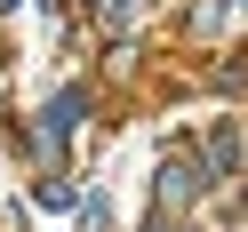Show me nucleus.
Masks as SVG:
<instances>
[{
    "label": "nucleus",
    "mask_w": 248,
    "mask_h": 232,
    "mask_svg": "<svg viewBox=\"0 0 248 232\" xmlns=\"http://www.w3.org/2000/svg\"><path fill=\"white\" fill-rule=\"evenodd\" d=\"M80 112H88V96H80V88H56V96H48V152L64 144L72 128H80Z\"/></svg>",
    "instance_id": "1"
},
{
    "label": "nucleus",
    "mask_w": 248,
    "mask_h": 232,
    "mask_svg": "<svg viewBox=\"0 0 248 232\" xmlns=\"http://www.w3.org/2000/svg\"><path fill=\"white\" fill-rule=\"evenodd\" d=\"M200 184H208V176H200V160H192V168H184V160H168V168H160V200H168V208H176V200H192Z\"/></svg>",
    "instance_id": "2"
},
{
    "label": "nucleus",
    "mask_w": 248,
    "mask_h": 232,
    "mask_svg": "<svg viewBox=\"0 0 248 232\" xmlns=\"http://www.w3.org/2000/svg\"><path fill=\"white\" fill-rule=\"evenodd\" d=\"M0 8H16V0H0Z\"/></svg>",
    "instance_id": "3"
}]
</instances>
